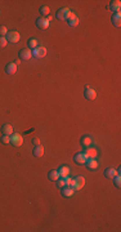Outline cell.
<instances>
[{
    "label": "cell",
    "mask_w": 121,
    "mask_h": 232,
    "mask_svg": "<svg viewBox=\"0 0 121 232\" xmlns=\"http://www.w3.org/2000/svg\"><path fill=\"white\" fill-rule=\"evenodd\" d=\"M18 54H19V59H22V61H28L32 57L31 49H21Z\"/></svg>",
    "instance_id": "5"
},
{
    "label": "cell",
    "mask_w": 121,
    "mask_h": 232,
    "mask_svg": "<svg viewBox=\"0 0 121 232\" xmlns=\"http://www.w3.org/2000/svg\"><path fill=\"white\" fill-rule=\"evenodd\" d=\"M62 195L66 196V197H70V196H72V195H73V190H72V187L64 186L63 188H62Z\"/></svg>",
    "instance_id": "18"
},
{
    "label": "cell",
    "mask_w": 121,
    "mask_h": 232,
    "mask_svg": "<svg viewBox=\"0 0 121 232\" xmlns=\"http://www.w3.org/2000/svg\"><path fill=\"white\" fill-rule=\"evenodd\" d=\"M8 34V30L5 26H0V36H4V35Z\"/></svg>",
    "instance_id": "29"
},
{
    "label": "cell",
    "mask_w": 121,
    "mask_h": 232,
    "mask_svg": "<svg viewBox=\"0 0 121 232\" xmlns=\"http://www.w3.org/2000/svg\"><path fill=\"white\" fill-rule=\"evenodd\" d=\"M58 174H59L61 178L67 177V175L70 174V168L68 166H62V168H59V170H58Z\"/></svg>",
    "instance_id": "19"
},
{
    "label": "cell",
    "mask_w": 121,
    "mask_h": 232,
    "mask_svg": "<svg viewBox=\"0 0 121 232\" xmlns=\"http://www.w3.org/2000/svg\"><path fill=\"white\" fill-rule=\"evenodd\" d=\"M32 154H34L35 157H41V156L44 155V147H43L41 144L35 146V148H34V151H32Z\"/></svg>",
    "instance_id": "15"
},
{
    "label": "cell",
    "mask_w": 121,
    "mask_h": 232,
    "mask_svg": "<svg viewBox=\"0 0 121 232\" xmlns=\"http://www.w3.org/2000/svg\"><path fill=\"white\" fill-rule=\"evenodd\" d=\"M113 179H115V184H116V187H120V186H121V179H120V175H116V177H115Z\"/></svg>",
    "instance_id": "30"
},
{
    "label": "cell",
    "mask_w": 121,
    "mask_h": 232,
    "mask_svg": "<svg viewBox=\"0 0 121 232\" xmlns=\"http://www.w3.org/2000/svg\"><path fill=\"white\" fill-rule=\"evenodd\" d=\"M32 56H35L36 58H44L46 56V49L44 47H37L36 49H34Z\"/></svg>",
    "instance_id": "6"
},
{
    "label": "cell",
    "mask_w": 121,
    "mask_h": 232,
    "mask_svg": "<svg viewBox=\"0 0 121 232\" xmlns=\"http://www.w3.org/2000/svg\"><path fill=\"white\" fill-rule=\"evenodd\" d=\"M84 96H85L86 99L94 101L97 98V93H95V90H94V89H91L90 87H86V88H85V90H84Z\"/></svg>",
    "instance_id": "4"
},
{
    "label": "cell",
    "mask_w": 121,
    "mask_h": 232,
    "mask_svg": "<svg viewBox=\"0 0 121 232\" xmlns=\"http://www.w3.org/2000/svg\"><path fill=\"white\" fill-rule=\"evenodd\" d=\"M88 160V156L85 155L84 152H79L75 155V157H73V161L76 163L77 165H85V163H86Z\"/></svg>",
    "instance_id": "2"
},
{
    "label": "cell",
    "mask_w": 121,
    "mask_h": 232,
    "mask_svg": "<svg viewBox=\"0 0 121 232\" xmlns=\"http://www.w3.org/2000/svg\"><path fill=\"white\" fill-rule=\"evenodd\" d=\"M84 154L88 156V159H95L97 155H98V151H97L95 148H93V147H86V148H85V151H84Z\"/></svg>",
    "instance_id": "8"
},
{
    "label": "cell",
    "mask_w": 121,
    "mask_h": 232,
    "mask_svg": "<svg viewBox=\"0 0 121 232\" xmlns=\"http://www.w3.org/2000/svg\"><path fill=\"white\" fill-rule=\"evenodd\" d=\"M7 44H8L7 38L0 36V48H4V47H7Z\"/></svg>",
    "instance_id": "28"
},
{
    "label": "cell",
    "mask_w": 121,
    "mask_h": 232,
    "mask_svg": "<svg viewBox=\"0 0 121 232\" xmlns=\"http://www.w3.org/2000/svg\"><path fill=\"white\" fill-rule=\"evenodd\" d=\"M120 8H121V1H120V0H113V1H111L110 9L112 12H115V13H120Z\"/></svg>",
    "instance_id": "10"
},
{
    "label": "cell",
    "mask_w": 121,
    "mask_h": 232,
    "mask_svg": "<svg viewBox=\"0 0 121 232\" xmlns=\"http://www.w3.org/2000/svg\"><path fill=\"white\" fill-rule=\"evenodd\" d=\"M5 72H7L8 75H14V74L17 72V65L16 63H8L7 66H5Z\"/></svg>",
    "instance_id": "13"
},
{
    "label": "cell",
    "mask_w": 121,
    "mask_h": 232,
    "mask_svg": "<svg viewBox=\"0 0 121 232\" xmlns=\"http://www.w3.org/2000/svg\"><path fill=\"white\" fill-rule=\"evenodd\" d=\"M85 186V178L84 177H77L75 179V186L72 187L73 190H80Z\"/></svg>",
    "instance_id": "11"
},
{
    "label": "cell",
    "mask_w": 121,
    "mask_h": 232,
    "mask_svg": "<svg viewBox=\"0 0 121 232\" xmlns=\"http://www.w3.org/2000/svg\"><path fill=\"white\" fill-rule=\"evenodd\" d=\"M80 143H81L82 147H85V148H86V147H90L91 143H93V139H91L89 135H84V137L81 138Z\"/></svg>",
    "instance_id": "14"
},
{
    "label": "cell",
    "mask_w": 121,
    "mask_h": 232,
    "mask_svg": "<svg viewBox=\"0 0 121 232\" xmlns=\"http://www.w3.org/2000/svg\"><path fill=\"white\" fill-rule=\"evenodd\" d=\"M10 143L13 146H16V147H21V146L23 144V137L18 134V133H13V134L10 135Z\"/></svg>",
    "instance_id": "1"
},
{
    "label": "cell",
    "mask_w": 121,
    "mask_h": 232,
    "mask_svg": "<svg viewBox=\"0 0 121 232\" xmlns=\"http://www.w3.org/2000/svg\"><path fill=\"white\" fill-rule=\"evenodd\" d=\"M19 39H21V36H19V34L17 31H10V32H8L7 34V41L8 43H18L19 41Z\"/></svg>",
    "instance_id": "3"
},
{
    "label": "cell",
    "mask_w": 121,
    "mask_h": 232,
    "mask_svg": "<svg viewBox=\"0 0 121 232\" xmlns=\"http://www.w3.org/2000/svg\"><path fill=\"white\" fill-rule=\"evenodd\" d=\"M63 179H64L66 186H68V187H73V186H75V179H71V178H68V175H67V177H63Z\"/></svg>",
    "instance_id": "22"
},
{
    "label": "cell",
    "mask_w": 121,
    "mask_h": 232,
    "mask_svg": "<svg viewBox=\"0 0 121 232\" xmlns=\"http://www.w3.org/2000/svg\"><path fill=\"white\" fill-rule=\"evenodd\" d=\"M112 23H113V26H116V27H120L121 26V14L120 13H115L113 16H112Z\"/></svg>",
    "instance_id": "17"
},
{
    "label": "cell",
    "mask_w": 121,
    "mask_h": 232,
    "mask_svg": "<svg viewBox=\"0 0 121 232\" xmlns=\"http://www.w3.org/2000/svg\"><path fill=\"white\" fill-rule=\"evenodd\" d=\"M72 17H75V13H72V12L68 9L66 13V19H70V18H72Z\"/></svg>",
    "instance_id": "31"
},
{
    "label": "cell",
    "mask_w": 121,
    "mask_h": 232,
    "mask_svg": "<svg viewBox=\"0 0 121 232\" xmlns=\"http://www.w3.org/2000/svg\"><path fill=\"white\" fill-rule=\"evenodd\" d=\"M28 47H30V49H36L37 48V40L36 39H30V40H28Z\"/></svg>",
    "instance_id": "23"
},
{
    "label": "cell",
    "mask_w": 121,
    "mask_h": 232,
    "mask_svg": "<svg viewBox=\"0 0 121 232\" xmlns=\"http://www.w3.org/2000/svg\"><path fill=\"white\" fill-rule=\"evenodd\" d=\"M36 26L41 30H46L49 27V21L46 18H44V17H40V18H37V21H36Z\"/></svg>",
    "instance_id": "7"
},
{
    "label": "cell",
    "mask_w": 121,
    "mask_h": 232,
    "mask_svg": "<svg viewBox=\"0 0 121 232\" xmlns=\"http://www.w3.org/2000/svg\"><path fill=\"white\" fill-rule=\"evenodd\" d=\"M1 143H3V144H8V143H10V135H5V134H3V137H1Z\"/></svg>",
    "instance_id": "27"
},
{
    "label": "cell",
    "mask_w": 121,
    "mask_h": 232,
    "mask_svg": "<svg viewBox=\"0 0 121 232\" xmlns=\"http://www.w3.org/2000/svg\"><path fill=\"white\" fill-rule=\"evenodd\" d=\"M1 132H3V134H5V135H12L13 134V126H12L10 124H4V125L1 126Z\"/></svg>",
    "instance_id": "16"
},
{
    "label": "cell",
    "mask_w": 121,
    "mask_h": 232,
    "mask_svg": "<svg viewBox=\"0 0 121 232\" xmlns=\"http://www.w3.org/2000/svg\"><path fill=\"white\" fill-rule=\"evenodd\" d=\"M68 23H70V26H72V27H75V26H77L79 25V18L77 17H72V18H70L68 19Z\"/></svg>",
    "instance_id": "25"
},
{
    "label": "cell",
    "mask_w": 121,
    "mask_h": 232,
    "mask_svg": "<svg viewBox=\"0 0 121 232\" xmlns=\"http://www.w3.org/2000/svg\"><path fill=\"white\" fill-rule=\"evenodd\" d=\"M40 13L43 14V16H49V13H50V9H49V7L44 5V7L40 8Z\"/></svg>",
    "instance_id": "24"
},
{
    "label": "cell",
    "mask_w": 121,
    "mask_h": 232,
    "mask_svg": "<svg viewBox=\"0 0 121 232\" xmlns=\"http://www.w3.org/2000/svg\"><path fill=\"white\" fill-rule=\"evenodd\" d=\"M48 178L50 181H54V182H55V181H57L58 178H61V177H59V174H58V170H50L48 173Z\"/></svg>",
    "instance_id": "21"
},
{
    "label": "cell",
    "mask_w": 121,
    "mask_h": 232,
    "mask_svg": "<svg viewBox=\"0 0 121 232\" xmlns=\"http://www.w3.org/2000/svg\"><path fill=\"white\" fill-rule=\"evenodd\" d=\"M85 165H86V168L89 169V170H95V169L98 168V161H97L95 159H88Z\"/></svg>",
    "instance_id": "9"
},
{
    "label": "cell",
    "mask_w": 121,
    "mask_h": 232,
    "mask_svg": "<svg viewBox=\"0 0 121 232\" xmlns=\"http://www.w3.org/2000/svg\"><path fill=\"white\" fill-rule=\"evenodd\" d=\"M68 10V8H63V9H59L57 12V18L61 19V21H64L66 19V13Z\"/></svg>",
    "instance_id": "20"
},
{
    "label": "cell",
    "mask_w": 121,
    "mask_h": 232,
    "mask_svg": "<svg viewBox=\"0 0 121 232\" xmlns=\"http://www.w3.org/2000/svg\"><path fill=\"white\" fill-rule=\"evenodd\" d=\"M104 175L107 178H115L116 175H120V170H116V169H113V168H108V169H106Z\"/></svg>",
    "instance_id": "12"
},
{
    "label": "cell",
    "mask_w": 121,
    "mask_h": 232,
    "mask_svg": "<svg viewBox=\"0 0 121 232\" xmlns=\"http://www.w3.org/2000/svg\"><path fill=\"white\" fill-rule=\"evenodd\" d=\"M55 184H57L58 188H63V187L66 186V183H64V179H63V178H58V179L55 181Z\"/></svg>",
    "instance_id": "26"
},
{
    "label": "cell",
    "mask_w": 121,
    "mask_h": 232,
    "mask_svg": "<svg viewBox=\"0 0 121 232\" xmlns=\"http://www.w3.org/2000/svg\"><path fill=\"white\" fill-rule=\"evenodd\" d=\"M32 142H34V144H35V146L40 144V139H39V138H34V139H32Z\"/></svg>",
    "instance_id": "32"
}]
</instances>
